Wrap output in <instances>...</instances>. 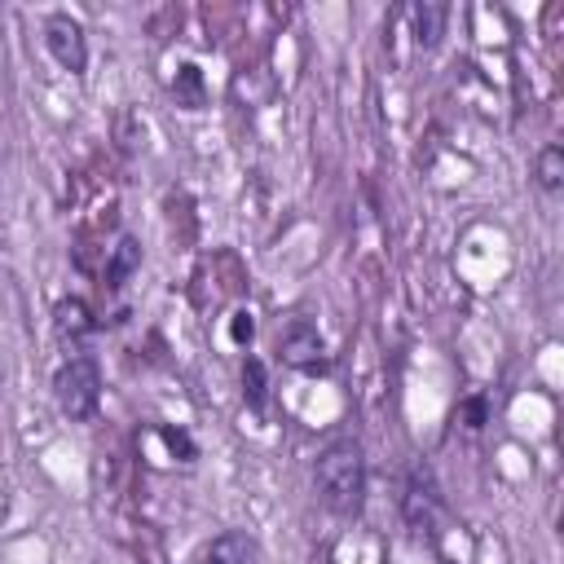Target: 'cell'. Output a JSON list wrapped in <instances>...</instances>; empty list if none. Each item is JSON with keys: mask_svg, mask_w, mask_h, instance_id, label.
<instances>
[{"mask_svg": "<svg viewBox=\"0 0 564 564\" xmlns=\"http://www.w3.org/2000/svg\"><path fill=\"white\" fill-rule=\"evenodd\" d=\"M137 264H141V247H137V238H119V242L110 247V260H106V282H110V286H123V282L132 278Z\"/></svg>", "mask_w": 564, "mask_h": 564, "instance_id": "cell-7", "label": "cell"}, {"mask_svg": "<svg viewBox=\"0 0 564 564\" xmlns=\"http://www.w3.org/2000/svg\"><path fill=\"white\" fill-rule=\"evenodd\" d=\"M251 330H256L251 313H234V339H238V344H247V339H251Z\"/></svg>", "mask_w": 564, "mask_h": 564, "instance_id": "cell-13", "label": "cell"}, {"mask_svg": "<svg viewBox=\"0 0 564 564\" xmlns=\"http://www.w3.org/2000/svg\"><path fill=\"white\" fill-rule=\"evenodd\" d=\"M317 489H322V502L339 516H352L366 498V458L352 441H335L322 449L317 458Z\"/></svg>", "mask_w": 564, "mask_h": 564, "instance_id": "cell-1", "label": "cell"}, {"mask_svg": "<svg viewBox=\"0 0 564 564\" xmlns=\"http://www.w3.org/2000/svg\"><path fill=\"white\" fill-rule=\"evenodd\" d=\"M242 397L251 410H264V366L256 357H247V366H242Z\"/></svg>", "mask_w": 564, "mask_h": 564, "instance_id": "cell-11", "label": "cell"}, {"mask_svg": "<svg viewBox=\"0 0 564 564\" xmlns=\"http://www.w3.org/2000/svg\"><path fill=\"white\" fill-rule=\"evenodd\" d=\"M53 397H57V410L66 419H88L101 401V375H97V361L93 357H70L57 375H53Z\"/></svg>", "mask_w": 564, "mask_h": 564, "instance_id": "cell-2", "label": "cell"}, {"mask_svg": "<svg viewBox=\"0 0 564 564\" xmlns=\"http://www.w3.org/2000/svg\"><path fill=\"white\" fill-rule=\"evenodd\" d=\"M0 383H4V348H0Z\"/></svg>", "mask_w": 564, "mask_h": 564, "instance_id": "cell-14", "label": "cell"}, {"mask_svg": "<svg viewBox=\"0 0 564 564\" xmlns=\"http://www.w3.org/2000/svg\"><path fill=\"white\" fill-rule=\"evenodd\" d=\"M441 31H445V4H432V0L414 4V40L423 48H432L441 40Z\"/></svg>", "mask_w": 564, "mask_h": 564, "instance_id": "cell-8", "label": "cell"}, {"mask_svg": "<svg viewBox=\"0 0 564 564\" xmlns=\"http://www.w3.org/2000/svg\"><path fill=\"white\" fill-rule=\"evenodd\" d=\"M282 361L295 366V370H322L326 357H322V335L313 322H291L282 330Z\"/></svg>", "mask_w": 564, "mask_h": 564, "instance_id": "cell-4", "label": "cell"}, {"mask_svg": "<svg viewBox=\"0 0 564 564\" xmlns=\"http://www.w3.org/2000/svg\"><path fill=\"white\" fill-rule=\"evenodd\" d=\"M203 564H260V546H256V538L229 529V533H220V538L207 546Z\"/></svg>", "mask_w": 564, "mask_h": 564, "instance_id": "cell-5", "label": "cell"}, {"mask_svg": "<svg viewBox=\"0 0 564 564\" xmlns=\"http://www.w3.org/2000/svg\"><path fill=\"white\" fill-rule=\"evenodd\" d=\"M44 48L53 53V62L70 75H79L88 66V40H84V26L79 18L70 13H48L44 18Z\"/></svg>", "mask_w": 564, "mask_h": 564, "instance_id": "cell-3", "label": "cell"}, {"mask_svg": "<svg viewBox=\"0 0 564 564\" xmlns=\"http://www.w3.org/2000/svg\"><path fill=\"white\" fill-rule=\"evenodd\" d=\"M53 326H57V335H62V339H84V335L93 330L88 304H84L79 295H66V300H57V308H53Z\"/></svg>", "mask_w": 564, "mask_h": 564, "instance_id": "cell-6", "label": "cell"}, {"mask_svg": "<svg viewBox=\"0 0 564 564\" xmlns=\"http://www.w3.org/2000/svg\"><path fill=\"white\" fill-rule=\"evenodd\" d=\"M538 185L546 194H555L564 185V150L560 145H542L538 150Z\"/></svg>", "mask_w": 564, "mask_h": 564, "instance_id": "cell-9", "label": "cell"}, {"mask_svg": "<svg viewBox=\"0 0 564 564\" xmlns=\"http://www.w3.org/2000/svg\"><path fill=\"white\" fill-rule=\"evenodd\" d=\"M405 516H410V524L423 533V529H432L436 524V498L427 494V489H419V485H410V498H405Z\"/></svg>", "mask_w": 564, "mask_h": 564, "instance_id": "cell-10", "label": "cell"}, {"mask_svg": "<svg viewBox=\"0 0 564 564\" xmlns=\"http://www.w3.org/2000/svg\"><path fill=\"white\" fill-rule=\"evenodd\" d=\"M176 97L194 110V106H203V88H198V70L194 66H181V84H176Z\"/></svg>", "mask_w": 564, "mask_h": 564, "instance_id": "cell-12", "label": "cell"}]
</instances>
